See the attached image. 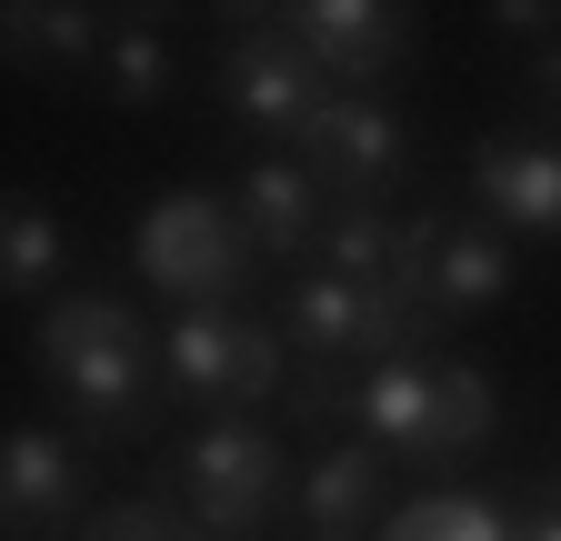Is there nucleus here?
Masks as SVG:
<instances>
[{
	"label": "nucleus",
	"instance_id": "obj_6",
	"mask_svg": "<svg viewBox=\"0 0 561 541\" xmlns=\"http://www.w3.org/2000/svg\"><path fill=\"white\" fill-rule=\"evenodd\" d=\"M221 91L251 130H280V141H301V130L321 120L331 81L311 71V50L280 31V21H241V41L221 50Z\"/></svg>",
	"mask_w": 561,
	"mask_h": 541
},
{
	"label": "nucleus",
	"instance_id": "obj_1",
	"mask_svg": "<svg viewBox=\"0 0 561 541\" xmlns=\"http://www.w3.org/2000/svg\"><path fill=\"white\" fill-rule=\"evenodd\" d=\"M41 371H50V391L70 401V412L130 431L140 401H151V381H161V342L130 321V301H91L81 291V301H50V321H41Z\"/></svg>",
	"mask_w": 561,
	"mask_h": 541
},
{
	"label": "nucleus",
	"instance_id": "obj_13",
	"mask_svg": "<svg viewBox=\"0 0 561 541\" xmlns=\"http://www.w3.org/2000/svg\"><path fill=\"white\" fill-rule=\"evenodd\" d=\"M381 521V451L371 441H331L301 471V531L311 541H362Z\"/></svg>",
	"mask_w": 561,
	"mask_h": 541
},
{
	"label": "nucleus",
	"instance_id": "obj_14",
	"mask_svg": "<svg viewBox=\"0 0 561 541\" xmlns=\"http://www.w3.org/2000/svg\"><path fill=\"white\" fill-rule=\"evenodd\" d=\"M351 412H362L371 451H421V461H432V361H381V371H362Z\"/></svg>",
	"mask_w": 561,
	"mask_h": 541
},
{
	"label": "nucleus",
	"instance_id": "obj_21",
	"mask_svg": "<svg viewBox=\"0 0 561 541\" xmlns=\"http://www.w3.org/2000/svg\"><path fill=\"white\" fill-rule=\"evenodd\" d=\"M91 541H210V531H181V521H161L151 502H121V511H111Z\"/></svg>",
	"mask_w": 561,
	"mask_h": 541
},
{
	"label": "nucleus",
	"instance_id": "obj_20",
	"mask_svg": "<svg viewBox=\"0 0 561 541\" xmlns=\"http://www.w3.org/2000/svg\"><path fill=\"white\" fill-rule=\"evenodd\" d=\"M0 281H11V291H50L60 281V221H50V200H11V211H0Z\"/></svg>",
	"mask_w": 561,
	"mask_h": 541
},
{
	"label": "nucleus",
	"instance_id": "obj_23",
	"mask_svg": "<svg viewBox=\"0 0 561 541\" xmlns=\"http://www.w3.org/2000/svg\"><path fill=\"white\" fill-rule=\"evenodd\" d=\"M522 541H561V511H541V521H522Z\"/></svg>",
	"mask_w": 561,
	"mask_h": 541
},
{
	"label": "nucleus",
	"instance_id": "obj_22",
	"mask_svg": "<svg viewBox=\"0 0 561 541\" xmlns=\"http://www.w3.org/2000/svg\"><path fill=\"white\" fill-rule=\"evenodd\" d=\"M502 21L512 31H561V11H541V0H502Z\"/></svg>",
	"mask_w": 561,
	"mask_h": 541
},
{
	"label": "nucleus",
	"instance_id": "obj_10",
	"mask_svg": "<svg viewBox=\"0 0 561 541\" xmlns=\"http://www.w3.org/2000/svg\"><path fill=\"white\" fill-rule=\"evenodd\" d=\"M231 211H241L251 251L291 261V251H321L331 200H321V181H311L301 161H251V171H241V191H231Z\"/></svg>",
	"mask_w": 561,
	"mask_h": 541
},
{
	"label": "nucleus",
	"instance_id": "obj_17",
	"mask_svg": "<svg viewBox=\"0 0 561 541\" xmlns=\"http://www.w3.org/2000/svg\"><path fill=\"white\" fill-rule=\"evenodd\" d=\"M171 81H181L171 41H161L151 21H111V50H101V91H111L121 111H151V101H171Z\"/></svg>",
	"mask_w": 561,
	"mask_h": 541
},
{
	"label": "nucleus",
	"instance_id": "obj_18",
	"mask_svg": "<svg viewBox=\"0 0 561 541\" xmlns=\"http://www.w3.org/2000/svg\"><path fill=\"white\" fill-rule=\"evenodd\" d=\"M381 541H522V521L502 502H481V492H432V502L391 511Z\"/></svg>",
	"mask_w": 561,
	"mask_h": 541
},
{
	"label": "nucleus",
	"instance_id": "obj_7",
	"mask_svg": "<svg viewBox=\"0 0 561 541\" xmlns=\"http://www.w3.org/2000/svg\"><path fill=\"white\" fill-rule=\"evenodd\" d=\"M401 161H411L401 120H391L381 101H351V91H331L321 120L301 130V171H311L331 200H381V191L401 181Z\"/></svg>",
	"mask_w": 561,
	"mask_h": 541
},
{
	"label": "nucleus",
	"instance_id": "obj_16",
	"mask_svg": "<svg viewBox=\"0 0 561 541\" xmlns=\"http://www.w3.org/2000/svg\"><path fill=\"white\" fill-rule=\"evenodd\" d=\"M0 41H11V60H21V71H81V60H101V50H111V21L60 11V0H11Z\"/></svg>",
	"mask_w": 561,
	"mask_h": 541
},
{
	"label": "nucleus",
	"instance_id": "obj_4",
	"mask_svg": "<svg viewBox=\"0 0 561 541\" xmlns=\"http://www.w3.org/2000/svg\"><path fill=\"white\" fill-rule=\"evenodd\" d=\"M161 371H171V391H191V401H271L280 381H291V352H280L271 321H251V311L221 301V311H171Z\"/></svg>",
	"mask_w": 561,
	"mask_h": 541
},
{
	"label": "nucleus",
	"instance_id": "obj_24",
	"mask_svg": "<svg viewBox=\"0 0 561 541\" xmlns=\"http://www.w3.org/2000/svg\"><path fill=\"white\" fill-rule=\"evenodd\" d=\"M541 91H551V101H561V50H541Z\"/></svg>",
	"mask_w": 561,
	"mask_h": 541
},
{
	"label": "nucleus",
	"instance_id": "obj_19",
	"mask_svg": "<svg viewBox=\"0 0 561 541\" xmlns=\"http://www.w3.org/2000/svg\"><path fill=\"white\" fill-rule=\"evenodd\" d=\"M491 412H502V401H491V381L471 361H432V461L491 441Z\"/></svg>",
	"mask_w": 561,
	"mask_h": 541
},
{
	"label": "nucleus",
	"instance_id": "obj_9",
	"mask_svg": "<svg viewBox=\"0 0 561 541\" xmlns=\"http://www.w3.org/2000/svg\"><path fill=\"white\" fill-rule=\"evenodd\" d=\"M502 291H512L502 231H491V221H432V211H421V281H411L421 311L451 321V311H491Z\"/></svg>",
	"mask_w": 561,
	"mask_h": 541
},
{
	"label": "nucleus",
	"instance_id": "obj_3",
	"mask_svg": "<svg viewBox=\"0 0 561 541\" xmlns=\"http://www.w3.org/2000/svg\"><path fill=\"white\" fill-rule=\"evenodd\" d=\"M432 331V311H421L411 291H362V281H331V270H311V281H291V301H280V342H291L301 361H411V342Z\"/></svg>",
	"mask_w": 561,
	"mask_h": 541
},
{
	"label": "nucleus",
	"instance_id": "obj_12",
	"mask_svg": "<svg viewBox=\"0 0 561 541\" xmlns=\"http://www.w3.org/2000/svg\"><path fill=\"white\" fill-rule=\"evenodd\" d=\"M471 191L491 231H561V151L551 141H491L471 161Z\"/></svg>",
	"mask_w": 561,
	"mask_h": 541
},
{
	"label": "nucleus",
	"instance_id": "obj_2",
	"mask_svg": "<svg viewBox=\"0 0 561 541\" xmlns=\"http://www.w3.org/2000/svg\"><path fill=\"white\" fill-rule=\"evenodd\" d=\"M130 261H140V281L171 291L181 311H221L241 281H251V231L221 191H161L151 211H140L130 231Z\"/></svg>",
	"mask_w": 561,
	"mask_h": 541
},
{
	"label": "nucleus",
	"instance_id": "obj_5",
	"mask_svg": "<svg viewBox=\"0 0 561 541\" xmlns=\"http://www.w3.org/2000/svg\"><path fill=\"white\" fill-rule=\"evenodd\" d=\"M181 502H191V531L241 541L280 502V441L261 422H210V431H191L181 441Z\"/></svg>",
	"mask_w": 561,
	"mask_h": 541
},
{
	"label": "nucleus",
	"instance_id": "obj_11",
	"mask_svg": "<svg viewBox=\"0 0 561 541\" xmlns=\"http://www.w3.org/2000/svg\"><path fill=\"white\" fill-rule=\"evenodd\" d=\"M0 511H11V531H60L81 511V451L60 431H11L0 441Z\"/></svg>",
	"mask_w": 561,
	"mask_h": 541
},
{
	"label": "nucleus",
	"instance_id": "obj_8",
	"mask_svg": "<svg viewBox=\"0 0 561 541\" xmlns=\"http://www.w3.org/2000/svg\"><path fill=\"white\" fill-rule=\"evenodd\" d=\"M280 31L311 50L321 81H381L411 60V21L381 0H301V11H280Z\"/></svg>",
	"mask_w": 561,
	"mask_h": 541
},
{
	"label": "nucleus",
	"instance_id": "obj_15",
	"mask_svg": "<svg viewBox=\"0 0 561 541\" xmlns=\"http://www.w3.org/2000/svg\"><path fill=\"white\" fill-rule=\"evenodd\" d=\"M401 241H411V221H391L381 200H341L321 221V270L331 281H362V291H391L401 281Z\"/></svg>",
	"mask_w": 561,
	"mask_h": 541
}]
</instances>
